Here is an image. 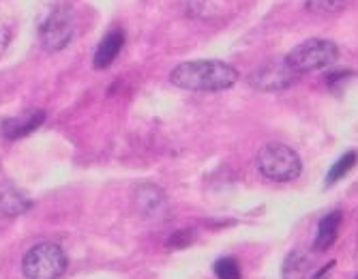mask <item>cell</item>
Here are the masks:
<instances>
[{
  "label": "cell",
  "instance_id": "6da1fadb",
  "mask_svg": "<svg viewBox=\"0 0 358 279\" xmlns=\"http://www.w3.org/2000/svg\"><path fill=\"white\" fill-rule=\"evenodd\" d=\"M170 82L176 88L191 92H219L232 88L238 82V71L223 60H189L174 67Z\"/></svg>",
  "mask_w": 358,
  "mask_h": 279
},
{
  "label": "cell",
  "instance_id": "7a4b0ae2",
  "mask_svg": "<svg viewBox=\"0 0 358 279\" xmlns=\"http://www.w3.org/2000/svg\"><path fill=\"white\" fill-rule=\"evenodd\" d=\"M257 170L264 178L275 180V183H289L301 176L303 172V162L299 152L281 142H271L255 157Z\"/></svg>",
  "mask_w": 358,
  "mask_h": 279
},
{
  "label": "cell",
  "instance_id": "3957f363",
  "mask_svg": "<svg viewBox=\"0 0 358 279\" xmlns=\"http://www.w3.org/2000/svg\"><path fill=\"white\" fill-rule=\"evenodd\" d=\"M339 58V48L331 39H309L292 48L289 54L283 58L285 63L296 73H311L317 69L331 67Z\"/></svg>",
  "mask_w": 358,
  "mask_h": 279
},
{
  "label": "cell",
  "instance_id": "277c9868",
  "mask_svg": "<svg viewBox=\"0 0 358 279\" xmlns=\"http://www.w3.org/2000/svg\"><path fill=\"white\" fill-rule=\"evenodd\" d=\"M67 256L56 243H39L22 260V273L26 279H60L67 271Z\"/></svg>",
  "mask_w": 358,
  "mask_h": 279
},
{
  "label": "cell",
  "instance_id": "5b68a950",
  "mask_svg": "<svg viewBox=\"0 0 358 279\" xmlns=\"http://www.w3.org/2000/svg\"><path fill=\"white\" fill-rule=\"evenodd\" d=\"M73 30H76L73 9L67 7V5H58L41 22V26H39V41H41L43 50L60 52L62 48H67L71 43Z\"/></svg>",
  "mask_w": 358,
  "mask_h": 279
},
{
  "label": "cell",
  "instance_id": "8992f818",
  "mask_svg": "<svg viewBox=\"0 0 358 279\" xmlns=\"http://www.w3.org/2000/svg\"><path fill=\"white\" fill-rule=\"evenodd\" d=\"M301 80V73H296L292 69L285 60H271V63H264L262 67H257L255 71H251V76L247 78L249 86L262 92H279V90H287Z\"/></svg>",
  "mask_w": 358,
  "mask_h": 279
},
{
  "label": "cell",
  "instance_id": "52a82bcc",
  "mask_svg": "<svg viewBox=\"0 0 358 279\" xmlns=\"http://www.w3.org/2000/svg\"><path fill=\"white\" fill-rule=\"evenodd\" d=\"M43 120H45V112L41 110L26 112L24 116H17V118H7L3 122V136L7 140H20L24 136H30L37 127H41Z\"/></svg>",
  "mask_w": 358,
  "mask_h": 279
},
{
  "label": "cell",
  "instance_id": "ba28073f",
  "mask_svg": "<svg viewBox=\"0 0 358 279\" xmlns=\"http://www.w3.org/2000/svg\"><path fill=\"white\" fill-rule=\"evenodd\" d=\"M122 45H124V30L122 28L110 30V33L103 37V41L99 43V48H96V52H94V60H92L94 69H108L116 60V56L120 54Z\"/></svg>",
  "mask_w": 358,
  "mask_h": 279
},
{
  "label": "cell",
  "instance_id": "9c48e42d",
  "mask_svg": "<svg viewBox=\"0 0 358 279\" xmlns=\"http://www.w3.org/2000/svg\"><path fill=\"white\" fill-rule=\"evenodd\" d=\"M341 222H343V215L341 210H333L329 215H324L320 224H317V234H315V243H313V250L315 252H327L335 245L339 230H341Z\"/></svg>",
  "mask_w": 358,
  "mask_h": 279
},
{
  "label": "cell",
  "instance_id": "30bf717a",
  "mask_svg": "<svg viewBox=\"0 0 358 279\" xmlns=\"http://www.w3.org/2000/svg\"><path fill=\"white\" fill-rule=\"evenodd\" d=\"M283 279H311L313 277V260L307 252L294 250L289 252L281 266Z\"/></svg>",
  "mask_w": 358,
  "mask_h": 279
},
{
  "label": "cell",
  "instance_id": "8fae6325",
  "mask_svg": "<svg viewBox=\"0 0 358 279\" xmlns=\"http://www.w3.org/2000/svg\"><path fill=\"white\" fill-rule=\"evenodd\" d=\"M30 208V200L20 192V189H0V215L5 217H15L22 215Z\"/></svg>",
  "mask_w": 358,
  "mask_h": 279
},
{
  "label": "cell",
  "instance_id": "7c38bea8",
  "mask_svg": "<svg viewBox=\"0 0 358 279\" xmlns=\"http://www.w3.org/2000/svg\"><path fill=\"white\" fill-rule=\"evenodd\" d=\"M356 162H358V155H356V150H350V152H345V155H341V157L333 164V168L329 170V174H327V180H324V185L327 187H333V185L337 183V180H341L354 166H356Z\"/></svg>",
  "mask_w": 358,
  "mask_h": 279
},
{
  "label": "cell",
  "instance_id": "4fadbf2b",
  "mask_svg": "<svg viewBox=\"0 0 358 279\" xmlns=\"http://www.w3.org/2000/svg\"><path fill=\"white\" fill-rule=\"evenodd\" d=\"M142 189H144V194L148 196V200H144V198H140V196H138V206H140V210H142V213H146V215H155L161 206H164L166 198H164V194H161V189H159V187H142Z\"/></svg>",
  "mask_w": 358,
  "mask_h": 279
},
{
  "label": "cell",
  "instance_id": "5bb4252c",
  "mask_svg": "<svg viewBox=\"0 0 358 279\" xmlns=\"http://www.w3.org/2000/svg\"><path fill=\"white\" fill-rule=\"evenodd\" d=\"M305 7L320 15H333L345 7V0H305Z\"/></svg>",
  "mask_w": 358,
  "mask_h": 279
},
{
  "label": "cell",
  "instance_id": "9a60e30c",
  "mask_svg": "<svg viewBox=\"0 0 358 279\" xmlns=\"http://www.w3.org/2000/svg\"><path fill=\"white\" fill-rule=\"evenodd\" d=\"M213 271L219 279H241V266L234 258H219Z\"/></svg>",
  "mask_w": 358,
  "mask_h": 279
},
{
  "label": "cell",
  "instance_id": "2e32d148",
  "mask_svg": "<svg viewBox=\"0 0 358 279\" xmlns=\"http://www.w3.org/2000/svg\"><path fill=\"white\" fill-rule=\"evenodd\" d=\"M191 241H193V232L182 230V232H176V234L168 241V247H170V250H182V247L191 245Z\"/></svg>",
  "mask_w": 358,
  "mask_h": 279
},
{
  "label": "cell",
  "instance_id": "e0dca14e",
  "mask_svg": "<svg viewBox=\"0 0 358 279\" xmlns=\"http://www.w3.org/2000/svg\"><path fill=\"white\" fill-rule=\"evenodd\" d=\"M9 43H11V30L7 24L0 22V58H3V54L7 52Z\"/></svg>",
  "mask_w": 358,
  "mask_h": 279
},
{
  "label": "cell",
  "instance_id": "ac0fdd59",
  "mask_svg": "<svg viewBox=\"0 0 358 279\" xmlns=\"http://www.w3.org/2000/svg\"><path fill=\"white\" fill-rule=\"evenodd\" d=\"M333 266H335V262L331 260V262H329L327 266H324V269H320L317 273H313V277H311V279H324V277H327V275H329V271H331Z\"/></svg>",
  "mask_w": 358,
  "mask_h": 279
}]
</instances>
